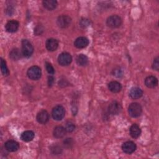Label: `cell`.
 Masks as SVG:
<instances>
[{
	"label": "cell",
	"instance_id": "5b68a950",
	"mask_svg": "<svg viewBox=\"0 0 159 159\" xmlns=\"http://www.w3.org/2000/svg\"><path fill=\"white\" fill-rule=\"evenodd\" d=\"M106 24L111 28H117L122 24V19L117 15H112L107 19Z\"/></svg>",
	"mask_w": 159,
	"mask_h": 159
},
{
	"label": "cell",
	"instance_id": "8fae6325",
	"mask_svg": "<svg viewBox=\"0 0 159 159\" xmlns=\"http://www.w3.org/2000/svg\"><path fill=\"white\" fill-rule=\"evenodd\" d=\"M37 120L39 123L42 124H46L49 120V114L45 110H41L37 115Z\"/></svg>",
	"mask_w": 159,
	"mask_h": 159
},
{
	"label": "cell",
	"instance_id": "83f0119b",
	"mask_svg": "<svg viewBox=\"0 0 159 159\" xmlns=\"http://www.w3.org/2000/svg\"><path fill=\"white\" fill-rule=\"evenodd\" d=\"M45 68L47 71V72L50 74V75H53L55 73V70L53 67V66L48 62H46L45 63Z\"/></svg>",
	"mask_w": 159,
	"mask_h": 159
},
{
	"label": "cell",
	"instance_id": "ffe728a7",
	"mask_svg": "<svg viewBox=\"0 0 159 159\" xmlns=\"http://www.w3.org/2000/svg\"><path fill=\"white\" fill-rule=\"evenodd\" d=\"M35 134L32 130H26L22 133L20 135L21 139L24 142H30L34 139Z\"/></svg>",
	"mask_w": 159,
	"mask_h": 159
},
{
	"label": "cell",
	"instance_id": "d6a6232c",
	"mask_svg": "<svg viewBox=\"0 0 159 159\" xmlns=\"http://www.w3.org/2000/svg\"><path fill=\"white\" fill-rule=\"evenodd\" d=\"M48 85L50 86H52V84H53V82H54V78L52 76H48Z\"/></svg>",
	"mask_w": 159,
	"mask_h": 159
},
{
	"label": "cell",
	"instance_id": "f1b7e54d",
	"mask_svg": "<svg viewBox=\"0 0 159 159\" xmlns=\"http://www.w3.org/2000/svg\"><path fill=\"white\" fill-rule=\"evenodd\" d=\"M52 153L54 155H58L61 152V148L58 145H53L51 148Z\"/></svg>",
	"mask_w": 159,
	"mask_h": 159
},
{
	"label": "cell",
	"instance_id": "1f68e13d",
	"mask_svg": "<svg viewBox=\"0 0 159 159\" xmlns=\"http://www.w3.org/2000/svg\"><path fill=\"white\" fill-rule=\"evenodd\" d=\"M88 25H89V22L88 19H81V20L80 21V25L83 27H86V26H88Z\"/></svg>",
	"mask_w": 159,
	"mask_h": 159
},
{
	"label": "cell",
	"instance_id": "ac0fdd59",
	"mask_svg": "<svg viewBox=\"0 0 159 159\" xmlns=\"http://www.w3.org/2000/svg\"><path fill=\"white\" fill-rule=\"evenodd\" d=\"M108 88L111 92L114 93H117L120 91V90L122 89V86L120 83L118 81H112L108 84Z\"/></svg>",
	"mask_w": 159,
	"mask_h": 159
},
{
	"label": "cell",
	"instance_id": "52a82bcc",
	"mask_svg": "<svg viewBox=\"0 0 159 159\" xmlns=\"http://www.w3.org/2000/svg\"><path fill=\"white\" fill-rule=\"evenodd\" d=\"M71 22V19L70 16L67 15H61L60 16L57 20V25L60 28H66L68 27Z\"/></svg>",
	"mask_w": 159,
	"mask_h": 159
},
{
	"label": "cell",
	"instance_id": "6da1fadb",
	"mask_svg": "<svg viewBox=\"0 0 159 159\" xmlns=\"http://www.w3.org/2000/svg\"><path fill=\"white\" fill-rule=\"evenodd\" d=\"M22 53L25 57H30L34 52V47L32 43L27 39H23L22 40Z\"/></svg>",
	"mask_w": 159,
	"mask_h": 159
},
{
	"label": "cell",
	"instance_id": "7c38bea8",
	"mask_svg": "<svg viewBox=\"0 0 159 159\" xmlns=\"http://www.w3.org/2000/svg\"><path fill=\"white\" fill-rule=\"evenodd\" d=\"M89 44V40L84 37H78L74 42V45L78 48H83Z\"/></svg>",
	"mask_w": 159,
	"mask_h": 159
},
{
	"label": "cell",
	"instance_id": "5bb4252c",
	"mask_svg": "<svg viewBox=\"0 0 159 159\" xmlns=\"http://www.w3.org/2000/svg\"><path fill=\"white\" fill-rule=\"evenodd\" d=\"M4 147L5 149L8 151V152H16L17 151L19 148V143L16 142L15 140H10L7 141L5 143H4Z\"/></svg>",
	"mask_w": 159,
	"mask_h": 159
},
{
	"label": "cell",
	"instance_id": "d4e9b609",
	"mask_svg": "<svg viewBox=\"0 0 159 159\" xmlns=\"http://www.w3.org/2000/svg\"><path fill=\"white\" fill-rule=\"evenodd\" d=\"M66 131L68 132H72L75 129V125L71 121H68L65 125Z\"/></svg>",
	"mask_w": 159,
	"mask_h": 159
},
{
	"label": "cell",
	"instance_id": "e0dca14e",
	"mask_svg": "<svg viewBox=\"0 0 159 159\" xmlns=\"http://www.w3.org/2000/svg\"><path fill=\"white\" fill-rule=\"evenodd\" d=\"M129 132H130V135L132 138L136 139L140 135L141 129L137 124H134L130 126L129 129Z\"/></svg>",
	"mask_w": 159,
	"mask_h": 159
},
{
	"label": "cell",
	"instance_id": "7a4b0ae2",
	"mask_svg": "<svg viewBox=\"0 0 159 159\" xmlns=\"http://www.w3.org/2000/svg\"><path fill=\"white\" fill-rule=\"evenodd\" d=\"M142 112V108L140 104L137 102L131 103L128 107L129 114L132 117H139Z\"/></svg>",
	"mask_w": 159,
	"mask_h": 159
},
{
	"label": "cell",
	"instance_id": "f546056e",
	"mask_svg": "<svg viewBox=\"0 0 159 159\" xmlns=\"http://www.w3.org/2000/svg\"><path fill=\"white\" fill-rule=\"evenodd\" d=\"M158 57H156L154 60H153V63L152 65V68L153 69L158 71L159 70V61H158Z\"/></svg>",
	"mask_w": 159,
	"mask_h": 159
},
{
	"label": "cell",
	"instance_id": "4316f807",
	"mask_svg": "<svg viewBox=\"0 0 159 159\" xmlns=\"http://www.w3.org/2000/svg\"><path fill=\"white\" fill-rule=\"evenodd\" d=\"M64 146L67 148H70L73 145V140L71 138H67L63 141Z\"/></svg>",
	"mask_w": 159,
	"mask_h": 159
},
{
	"label": "cell",
	"instance_id": "9a60e30c",
	"mask_svg": "<svg viewBox=\"0 0 159 159\" xmlns=\"http://www.w3.org/2000/svg\"><path fill=\"white\" fill-rule=\"evenodd\" d=\"M145 84L149 88H153L158 84V80L154 76H148L145 80Z\"/></svg>",
	"mask_w": 159,
	"mask_h": 159
},
{
	"label": "cell",
	"instance_id": "9c48e42d",
	"mask_svg": "<svg viewBox=\"0 0 159 159\" xmlns=\"http://www.w3.org/2000/svg\"><path fill=\"white\" fill-rule=\"evenodd\" d=\"M19 27V23L16 20H11L8 21L6 25L5 28L7 32L10 33H14L17 30Z\"/></svg>",
	"mask_w": 159,
	"mask_h": 159
},
{
	"label": "cell",
	"instance_id": "ba28073f",
	"mask_svg": "<svg viewBox=\"0 0 159 159\" xmlns=\"http://www.w3.org/2000/svg\"><path fill=\"white\" fill-rule=\"evenodd\" d=\"M121 110H122V106L117 101L112 102L108 107V111L112 115L119 114Z\"/></svg>",
	"mask_w": 159,
	"mask_h": 159
},
{
	"label": "cell",
	"instance_id": "30bf717a",
	"mask_svg": "<svg viewBox=\"0 0 159 159\" xmlns=\"http://www.w3.org/2000/svg\"><path fill=\"white\" fill-rule=\"evenodd\" d=\"M122 149L125 153L130 154L136 150V145L132 141H127L123 143Z\"/></svg>",
	"mask_w": 159,
	"mask_h": 159
},
{
	"label": "cell",
	"instance_id": "603a6c76",
	"mask_svg": "<svg viewBox=\"0 0 159 159\" xmlns=\"http://www.w3.org/2000/svg\"><path fill=\"white\" fill-rule=\"evenodd\" d=\"M76 63L80 66H85L88 63V57L84 54H80L76 58Z\"/></svg>",
	"mask_w": 159,
	"mask_h": 159
},
{
	"label": "cell",
	"instance_id": "4fadbf2b",
	"mask_svg": "<svg viewBox=\"0 0 159 159\" xmlns=\"http://www.w3.org/2000/svg\"><path fill=\"white\" fill-rule=\"evenodd\" d=\"M45 46L48 51L53 52L57 49L58 47V41L53 38H50L47 40Z\"/></svg>",
	"mask_w": 159,
	"mask_h": 159
},
{
	"label": "cell",
	"instance_id": "277c9868",
	"mask_svg": "<svg viewBox=\"0 0 159 159\" xmlns=\"http://www.w3.org/2000/svg\"><path fill=\"white\" fill-rule=\"evenodd\" d=\"M65 114V108L61 105H57L55 107H54L52 112V117L53 118V119L56 120H61L64 117Z\"/></svg>",
	"mask_w": 159,
	"mask_h": 159
},
{
	"label": "cell",
	"instance_id": "2e32d148",
	"mask_svg": "<svg viewBox=\"0 0 159 159\" xmlns=\"http://www.w3.org/2000/svg\"><path fill=\"white\" fill-rule=\"evenodd\" d=\"M143 95L142 90L138 87H134L131 88L129 92V96L132 99H137L141 98Z\"/></svg>",
	"mask_w": 159,
	"mask_h": 159
},
{
	"label": "cell",
	"instance_id": "484cf974",
	"mask_svg": "<svg viewBox=\"0 0 159 159\" xmlns=\"http://www.w3.org/2000/svg\"><path fill=\"white\" fill-rule=\"evenodd\" d=\"M112 75L117 78H120L123 75V71L121 68H116L112 70Z\"/></svg>",
	"mask_w": 159,
	"mask_h": 159
},
{
	"label": "cell",
	"instance_id": "cb8c5ba5",
	"mask_svg": "<svg viewBox=\"0 0 159 159\" xmlns=\"http://www.w3.org/2000/svg\"><path fill=\"white\" fill-rule=\"evenodd\" d=\"M1 70L2 73L4 76H7L9 75V70L7 67L6 63L5 60H4V59H2V58H1Z\"/></svg>",
	"mask_w": 159,
	"mask_h": 159
},
{
	"label": "cell",
	"instance_id": "3957f363",
	"mask_svg": "<svg viewBox=\"0 0 159 159\" xmlns=\"http://www.w3.org/2000/svg\"><path fill=\"white\" fill-rule=\"evenodd\" d=\"M27 76L32 80H39L42 75V71L38 66H32L30 67L27 71Z\"/></svg>",
	"mask_w": 159,
	"mask_h": 159
},
{
	"label": "cell",
	"instance_id": "7402d4cb",
	"mask_svg": "<svg viewBox=\"0 0 159 159\" xmlns=\"http://www.w3.org/2000/svg\"><path fill=\"white\" fill-rule=\"evenodd\" d=\"M42 3L43 7L49 11L53 10L57 6V2L55 0H45Z\"/></svg>",
	"mask_w": 159,
	"mask_h": 159
},
{
	"label": "cell",
	"instance_id": "8992f818",
	"mask_svg": "<svg viewBox=\"0 0 159 159\" xmlns=\"http://www.w3.org/2000/svg\"><path fill=\"white\" fill-rule=\"evenodd\" d=\"M72 61L71 55L67 52L60 53L58 57V62L61 66H67Z\"/></svg>",
	"mask_w": 159,
	"mask_h": 159
},
{
	"label": "cell",
	"instance_id": "d6986e66",
	"mask_svg": "<svg viewBox=\"0 0 159 159\" xmlns=\"http://www.w3.org/2000/svg\"><path fill=\"white\" fill-rule=\"evenodd\" d=\"M66 132V131L65 127L62 126H57L53 129V134L55 138H61L65 136Z\"/></svg>",
	"mask_w": 159,
	"mask_h": 159
},
{
	"label": "cell",
	"instance_id": "4dcf8cb0",
	"mask_svg": "<svg viewBox=\"0 0 159 159\" xmlns=\"http://www.w3.org/2000/svg\"><path fill=\"white\" fill-rule=\"evenodd\" d=\"M43 31V29L42 26V25H38L35 27L34 32L37 35H40L42 33Z\"/></svg>",
	"mask_w": 159,
	"mask_h": 159
},
{
	"label": "cell",
	"instance_id": "44dd1931",
	"mask_svg": "<svg viewBox=\"0 0 159 159\" xmlns=\"http://www.w3.org/2000/svg\"><path fill=\"white\" fill-rule=\"evenodd\" d=\"M22 51H20L19 48H15L11 50L9 53V57L13 60H18L21 58L22 56Z\"/></svg>",
	"mask_w": 159,
	"mask_h": 159
}]
</instances>
